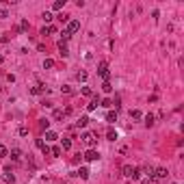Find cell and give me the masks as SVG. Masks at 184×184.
Wrapping results in <instances>:
<instances>
[{
	"label": "cell",
	"mask_w": 184,
	"mask_h": 184,
	"mask_svg": "<svg viewBox=\"0 0 184 184\" xmlns=\"http://www.w3.org/2000/svg\"><path fill=\"white\" fill-rule=\"evenodd\" d=\"M154 171H156L154 167H145V173L150 175V180H154ZM154 182H156V180H154Z\"/></svg>",
	"instance_id": "4316f807"
},
{
	"label": "cell",
	"mask_w": 184,
	"mask_h": 184,
	"mask_svg": "<svg viewBox=\"0 0 184 184\" xmlns=\"http://www.w3.org/2000/svg\"><path fill=\"white\" fill-rule=\"evenodd\" d=\"M82 96H87V98H89V96H93V91H91L89 87H82Z\"/></svg>",
	"instance_id": "1f68e13d"
},
{
	"label": "cell",
	"mask_w": 184,
	"mask_h": 184,
	"mask_svg": "<svg viewBox=\"0 0 184 184\" xmlns=\"http://www.w3.org/2000/svg\"><path fill=\"white\" fill-rule=\"evenodd\" d=\"M167 175H169V171H167L165 167H158V169L154 171V180H165Z\"/></svg>",
	"instance_id": "5b68a950"
},
{
	"label": "cell",
	"mask_w": 184,
	"mask_h": 184,
	"mask_svg": "<svg viewBox=\"0 0 184 184\" xmlns=\"http://www.w3.org/2000/svg\"><path fill=\"white\" fill-rule=\"evenodd\" d=\"M130 117H132V119H141V117H143V113L134 108V110H130Z\"/></svg>",
	"instance_id": "d6986e66"
},
{
	"label": "cell",
	"mask_w": 184,
	"mask_h": 184,
	"mask_svg": "<svg viewBox=\"0 0 184 184\" xmlns=\"http://www.w3.org/2000/svg\"><path fill=\"white\" fill-rule=\"evenodd\" d=\"M52 117H54V119H63V117H65V110H61V108H56V110H54V115H52Z\"/></svg>",
	"instance_id": "603a6c76"
},
{
	"label": "cell",
	"mask_w": 184,
	"mask_h": 184,
	"mask_svg": "<svg viewBox=\"0 0 184 184\" xmlns=\"http://www.w3.org/2000/svg\"><path fill=\"white\" fill-rule=\"evenodd\" d=\"M59 20H61V22H70V15H67V13H61Z\"/></svg>",
	"instance_id": "d590c367"
},
{
	"label": "cell",
	"mask_w": 184,
	"mask_h": 184,
	"mask_svg": "<svg viewBox=\"0 0 184 184\" xmlns=\"http://www.w3.org/2000/svg\"><path fill=\"white\" fill-rule=\"evenodd\" d=\"M76 78H78V80H80V82H85V80H87V72H80V74H78V76H76Z\"/></svg>",
	"instance_id": "836d02e7"
},
{
	"label": "cell",
	"mask_w": 184,
	"mask_h": 184,
	"mask_svg": "<svg viewBox=\"0 0 184 184\" xmlns=\"http://www.w3.org/2000/svg\"><path fill=\"white\" fill-rule=\"evenodd\" d=\"M56 139H59V134H56V132H52V130L45 132V141H56Z\"/></svg>",
	"instance_id": "8fae6325"
},
{
	"label": "cell",
	"mask_w": 184,
	"mask_h": 184,
	"mask_svg": "<svg viewBox=\"0 0 184 184\" xmlns=\"http://www.w3.org/2000/svg\"><path fill=\"white\" fill-rule=\"evenodd\" d=\"M78 175H80L82 180H87V178H89V169H87V167H80V171H78Z\"/></svg>",
	"instance_id": "7402d4cb"
},
{
	"label": "cell",
	"mask_w": 184,
	"mask_h": 184,
	"mask_svg": "<svg viewBox=\"0 0 184 184\" xmlns=\"http://www.w3.org/2000/svg\"><path fill=\"white\" fill-rule=\"evenodd\" d=\"M63 7H65V0H56V2L52 5V9H54V11H61Z\"/></svg>",
	"instance_id": "2e32d148"
},
{
	"label": "cell",
	"mask_w": 184,
	"mask_h": 184,
	"mask_svg": "<svg viewBox=\"0 0 184 184\" xmlns=\"http://www.w3.org/2000/svg\"><path fill=\"white\" fill-rule=\"evenodd\" d=\"M98 106H100V100L96 98V100H93V102H91V104H87V110H96Z\"/></svg>",
	"instance_id": "e0dca14e"
},
{
	"label": "cell",
	"mask_w": 184,
	"mask_h": 184,
	"mask_svg": "<svg viewBox=\"0 0 184 184\" xmlns=\"http://www.w3.org/2000/svg\"><path fill=\"white\" fill-rule=\"evenodd\" d=\"M106 121H108V124L117 121V110H108V113H106Z\"/></svg>",
	"instance_id": "9c48e42d"
},
{
	"label": "cell",
	"mask_w": 184,
	"mask_h": 184,
	"mask_svg": "<svg viewBox=\"0 0 184 184\" xmlns=\"http://www.w3.org/2000/svg\"><path fill=\"white\" fill-rule=\"evenodd\" d=\"M0 17H9V11L7 9H0Z\"/></svg>",
	"instance_id": "74e56055"
},
{
	"label": "cell",
	"mask_w": 184,
	"mask_h": 184,
	"mask_svg": "<svg viewBox=\"0 0 184 184\" xmlns=\"http://www.w3.org/2000/svg\"><path fill=\"white\" fill-rule=\"evenodd\" d=\"M50 154H52V156H61V154H63V150H61L59 145H54V147L50 150Z\"/></svg>",
	"instance_id": "484cf974"
},
{
	"label": "cell",
	"mask_w": 184,
	"mask_h": 184,
	"mask_svg": "<svg viewBox=\"0 0 184 184\" xmlns=\"http://www.w3.org/2000/svg\"><path fill=\"white\" fill-rule=\"evenodd\" d=\"M54 33H56V26H52V24L43 26V31H41V35H54Z\"/></svg>",
	"instance_id": "ba28073f"
},
{
	"label": "cell",
	"mask_w": 184,
	"mask_h": 184,
	"mask_svg": "<svg viewBox=\"0 0 184 184\" xmlns=\"http://www.w3.org/2000/svg\"><path fill=\"white\" fill-rule=\"evenodd\" d=\"M0 63H2V54H0Z\"/></svg>",
	"instance_id": "ab89813d"
},
{
	"label": "cell",
	"mask_w": 184,
	"mask_h": 184,
	"mask_svg": "<svg viewBox=\"0 0 184 184\" xmlns=\"http://www.w3.org/2000/svg\"><path fill=\"white\" fill-rule=\"evenodd\" d=\"M132 180H139L141 178V169H132V175H130Z\"/></svg>",
	"instance_id": "f546056e"
},
{
	"label": "cell",
	"mask_w": 184,
	"mask_h": 184,
	"mask_svg": "<svg viewBox=\"0 0 184 184\" xmlns=\"http://www.w3.org/2000/svg\"><path fill=\"white\" fill-rule=\"evenodd\" d=\"M41 17H43V22H52V13H50V11H43Z\"/></svg>",
	"instance_id": "f1b7e54d"
},
{
	"label": "cell",
	"mask_w": 184,
	"mask_h": 184,
	"mask_svg": "<svg viewBox=\"0 0 184 184\" xmlns=\"http://www.w3.org/2000/svg\"><path fill=\"white\" fill-rule=\"evenodd\" d=\"M80 139H82L91 150H96V145H98V134H96V132H89V130H87V132H82Z\"/></svg>",
	"instance_id": "6da1fadb"
},
{
	"label": "cell",
	"mask_w": 184,
	"mask_h": 184,
	"mask_svg": "<svg viewBox=\"0 0 184 184\" xmlns=\"http://www.w3.org/2000/svg\"><path fill=\"white\" fill-rule=\"evenodd\" d=\"M2 180H5L7 184H13V182H15V175H13V173H2Z\"/></svg>",
	"instance_id": "9a60e30c"
},
{
	"label": "cell",
	"mask_w": 184,
	"mask_h": 184,
	"mask_svg": "<svg viewBox=\"0 0 184 184\" xmlns=\"http://www.w3.org/2000/svg\"><path fill=\"white\" fill-rule=\"evenodd\" d=\"M26 134H28V128L22 126V128H20V136H26Z\"/></svg>",
	"instance_id": "e575fe53"
},
{
	"label": "cell",
	"mask_w": 184,
	"mask_h": 184,
	"mask_svg": "<svg viewBox=\"0 0 184 184\" xmlns=\"http://www.w3.org/2000/svg\"><path fill=\"white\" fill-rule=\"evenodd\" d=\"M106 139H108V141H115V139H117V130L108 128V132H106Z\"/></svg>",
	"instance_id": "4fadbf2b"
},
{
	"label": "cell",
	"mask_w": 184,
	"mask_h": 184,
	"mask_svg": "<svg viewBox=\"0 0 184 184\" xmlns=\"http://www.w3.org/2000/svg\"><path fill=\"white\" fill-rule=\"evenodd\" d=\"M87 124H89V117H80V119L76 121V126H78V128H85Z\"/></svg>",
	"instance_id": "44dd1931"
},
{
	"label": "cell",
	"mask_w": 184,
	"mask_h": 184,
	"mask_svg": "<svg viewBox=\"0 0 184 184\" xmlns=\"http://www.w3.org/2000/svg\"><path fill=\"white\" fill-rule=\"evenodd\" d=\"M100 104H102V106H104V108H108V106H113V100H108V98H106V100H102V102H100Z\"/></svg>",
	"instance_id": "d6a6232c"
},
{
	"label": "cell",
	"mask_w": 184,
	"mask_h": 184,
	"mask_svg": "<svg viewBox=\"0 0 184 184\" xmlns=\"http://www.w3.org/2000/svg\"><path fill=\"white\" fill-rule=\"evenodd\" d=\"M61 37H63L61 41H63V43H67V39H70L72 35H70V33H67V31H63V33H61Z\"/></svg>",
	"instance_id": "4dcf8cb0"
},
{
	"label": "cell",
	"mask_w": 184,
	"mask_h": 184,
	"mask_svg": "<svg viewBox=\"0 0 184 184\" xmlns=\"http://www.w3.org/2000/svg\"><path fill=\"white\" fill-rule=\"evenodd\" d=\"M52 67H54V61L52 59H45L43 61V70H52Z\"/></svg>",
	"instance_id": "ffe728a7"
},
{
	"label": "cell",
	"mask_w": 184,
	"mask_h": 184,
	"mask_svg": "<svg viewBox=\"0 0 184 184\" xmlns=\"http://www.w3.org/2000/svg\"><path fill=\"white\" fill-rule=\"evenodd\" d=\"M59 54H61V56H67V54H70V50H67V43L59 41Z\"/></svg>",
	"instance_id": "52a82bcc"
},
{
	"label": "cell",
	"mask_w": 184,
	"mask_h": 184,
	"mask_svg": "<svg viewBox=\"0 0 184 184\" xmlns=\"http://www.w3.org/2000/svg\"><path fill=\"white\" fill-rule=\"evenodd\" d=\"M102 91H104V93H110V91H113V85H110V80H104V82H102Z\"/></svg>",
	"instance_id": "7c38bea8"
},
{
	"label": "cell",
	"mask_w": 184,
	"mask_h": 184,
	"mask_svg": "<svg viewBox=\"0 0 184 184\" xmlns=\"http://www.w3.org/2000/svg\"><path fill=\"white\" fill-rule=\"evenodd\" d=\"M145 126H147V128H152V126H154V115H152V113H150V115H145Z\"/></svg>",
	"instance_id": "ac0fdd59"
},
{
	"label": "cell",
	"mask_w": 184,
	"mask_h": 184,
	"mask_svg": "<svg viewBox=\"0 0 184 184\" xmlns=\"http://www.w3.org/2000/svg\"><path fill=\"white\" fill-rule=\"evenodd\" d=\"M39 128H41L43 132H48V130H50V119H39Z\"/></svg>",
	"instance_id": "30bf717a"
},
{
	"label": "cell",
	"mask_w": 184,
	"mask_h": 184,
	"mask_svg": "<svg viewBox=\"0 0 184 184\" xmlns=\"http://www.w3.org/2000/svg\"><path fill=\"white\" fill-rule=\"evenodd\" d=\"M7 156H9V150L5 145H0V158H7Z\"/></svg>",
	"instance_id": "83f0119b"
},
{
	"label": "cell",
	"mask_w": 184,
	"mask_h": 184,
	"mask_svg": "<svg viewBox=\"0 0 184 184\" xmlns=\"http://www.w3.org/2000/svg\"><path fill=\"white\" fill-rule=\"evenodd\" d=\"M132 169H134V167H130V165H124V167H121V173H124L126 178H130V175H132Z\"/></svg>",
	"instance_id": "5bb4252c"
},
{
	"label": "cell",
	"mask_w": 184,
	"mask_h": 184,
	"mask_svg": "<svg viewBox=\"0 0 184 184\" xmlns=\"http://www.w3.org/2000/svg\"><path fill=\"white\" fill-rule=\"evenodd\" d=\"M98 74H100L104 80H108V78H110V70H108V63H106V61H102V63H100V70H98Z\"/></svg>",
	"instance_id": "3957f363"
},
{
	"label": "cell",
	"mask_w": 184,
	"mask_h": 184,
	"mask_svg": "<svg viewBox=\"0 0 184 184\" xmlns=\"http://www.w3.org/2000/svg\"><path fill=\"white\" fill-rule=\"evenodd\" d=\"M65 31L70 33V35L78 33V31H80V22H78V20H70V22H67V28H65Z\"/></svg>",
	"instance_id": "7a4b0ae2"
},
{
	"label": "cell",
	"mask_w": 184,
	"mask_h": 184,
	"mask_svg": "<svg viewBox=\"0 0 184 184\" xmlns=\"http://www.w3.org/2000/svg\"><path fill=\"white\" fill-rule=\"evenodd\" d=\"M82 158L87 160V163H93V160L100 158V154H98V150H87V152L82 154Z\"/></svg>",
	"instance_id": "277c9868"
},
{
	"label": "cell",
	"mask_w": 184,
	"mask_h": 184,
	"mask_svg": "<svg viewBox=\"0 0 184 184\" xmlns=\"http://www.w3.org/2000/svg\"><path fill=\"white\" fill-rule=\"evenodd\" d=\"M9 156H11V160H20V158H22V152H20V147H13V150L9 152Z\"/></svg>",
	"instance_id": "8992f818"
},
{
	"label": "cell",
	"mask_w": 184,
	"mask_h": 184,
	"mask_svg": "<svg viewBox=\"0 0 184 184\" xmlns=\"http://www.w3.org/2000/svg\"><path fill=\"white\" fill-rule=\"evenodd\" d=\"M35 145H37V147H39V150H41V147H43V145H45V143H43V141H41V139H37V141H35Z\"/></svg>",
	"instance_id": "f35d334b"
},
{
	"label": "cell",
	"mask_w": 184,
	"mask_h": 184,
	"mask_svg": "<svg viewBox=\"0 0 184 184\" xmlns=\"http://www.w3.org/2000/svg\"><path fill=\"white\" fill-rule=\"evenodd\" d=\"M28 28V22L26 20H22V24H20V31H26Z\"/></svg>",
	"instance_id": "8d00e7d4"
},
{
	"label": "cell",
	"mask_w": 184,
	"mask_h": 184,
	"mask_svg": "<svg viewBox=\"0 0 184 184\" xmlns=\"http://www.w3.org/2000/svg\"><path fill=\"white\" fill-rule=\"evenodd\" d=\"M43 89H45L43 85H39V87H33V89H31V93H33V96H39V93H41Z\"/></svg>",
	"instance_id": "cb8c5ba5"
},
{
	"label": "cell",
	"mask_w": 184,
	"mask_h": 184,
	"mask_svg": "<svg viewBox=\"0 0 184 184\" xmlns=\"http://www.w3.org/2000/svg\"><path fill=\"white\" fill-rule=\"evenodd\" d=\"M72 147V139H63V143H61V150H70Z\"/></svg>",
	"instance_id": "d4e9b609"
}]
</instances>
